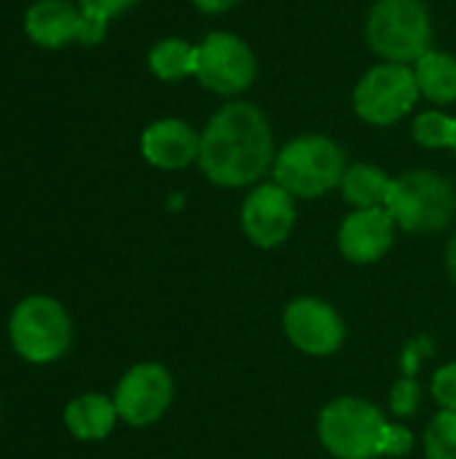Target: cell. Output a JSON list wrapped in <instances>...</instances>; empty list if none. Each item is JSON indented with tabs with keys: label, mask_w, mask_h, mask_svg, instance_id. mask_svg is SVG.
Masks as SVG:
<instances>
[{
	"label": "cell",
	"mask_w": 456,
	"mask_h": 459,
	"mask_svg": "<svg viewBox=\"0 0 456 459\" xmlns=\"http://www.w3.org/2000/svg\"><path fill=\"white\" fill-rule=\"evenodd\" d=\"M239 0H194V5L202 13H226L228 8H234Z\"/></svg>",
	"instance_id": "obj_25"
},
{
	"label": "cell",
	"mask_w": 456,
	"mask_h": 459,
	"mask_svg": "<svg viewBox=\"0 0 456 459\" xmlns=\"http://www.w3.org/2000/svg\"><path fill=\"white\" fill-rule=\"evenodd\" d=\"M282 328L290 344L312 358H328L339 352L347 336L341 315L328 301L312 296L288 304L282 315Z\"/></svg>",
	"instance_id": "obj_10"
},
{
	"label": "cell",
	"mask_w": 456,
	"mask_h": 459,
	"mask_svg": "<svg viewBox=\"0 0 456 459\" xmlns=\"http://www.w3.org/2000/svg\"><path fill=\"white\" fill-rule=\"evenodd\" d=\"M384 210L395 226L411 234L441 231L456 212V191L452 180L430 169H411L392 178V188Z\"/></svg>",
	"instance_id": "obj_5"
},
{
	"label": "cell",
	"mask_w": 456,
	"mask_h": 459,
	"mask_svg": "<svg viewBox=\"0 0 456 459\" xmlns=\"http://www.w3.org/2000/svg\"><path fill=\"white\" fill-rule=\"evenodd\" d=\"M411 134L422 148H430V151L452 148L456 134V118L441 113V110H425L414 118Z\"/></svg>",
	"instance_id": "obj_19"
},
{
	"label": "cell",
	"mask_w": 456,
	"mask_h": 459,
	"mask_svg": "<svg viewBox=\"0 0 456 459\" xmlns=\"http://www.w3.org/2000/svg\"><path fill=\"white\" fill-rule=\"evenodd\" d=\"M199 83L220 97H237L247 91L258 75V59L253 48L234 32H210L196 46Z\"/></svg>",
	"instance_id": "obj_8"
},
{
	"label": "cell",
	"mask_w": 456,
	"mask_h": 459,
	"mask_svg": "<svg viewBox=\"0 0 456 459\" xmlns=\"http://www.w3.org/2000/svg\"><path fill=\"white\" fill-rule=\"evenodd\" d=\"M446 269H449V277L456 282V231L446 247Z\"/></svg>",
	"instance_id": "obj_26"
},
{
	"label": "cell",
	"mask_w": 456,
	"mask_h": 459,
	"mask_svg": "<svg viewBox=\"0 0 456 459\" xmlns=\"http://www.w3.org/2000/svg\"><path fill=\"white\" fill-rule=\"evenodd\" d=\"M296 196L290 191H285L280 183H261L255 186L239 212V223L245 237L261 247V250H271L280 247L296 223Z\"/></svg>",
	"instance_id": "obj_11"
},
{
	"label": "cell",
	"mask_w": 456,
	"mask_h": 459,
	"mask_svg": "<svg viewBox=\"0 0 456 459\" xmlns=\"http://www.w3.org/2000/svg\"><path fill=\"white\" fill-rule=\"evenodd\" d=\"M274 132L253 102H228L207 121L199 145V167L210 183L245 188L274 167Z\"/></svg>",
	"instance_id": "obj_1"
},
{
	"label": "cell",
	"mask_w": 456,
	"mask_h": 459,
	"mask_svg": "<svg viewBox=\"0 0 456 459\" xmlns=\"http://www.w3.org/2000/svg\"><path fill=\"white\" fill-rule=\"evenodd\" d=\"M366 38L384 62L414 65L433 43V19L425 0H376L366 19Z\"/></svg>",
	"instance_id": "obj_3"
},
{
	"label": "cell",
	"mask_w": 456,
	"mask_h": 459,
	"mask_svg": "<svg viewBox=\"0 0 456 459\" xmlns=\"http://www.w3.org/2000/svg\"><path fill=\"white\" fill-rule=\"evenodd\" d=\"M414 449V433L403 425L390 422L384 436V457H406Z\"/></svg>",
	"instance_id": "obj_23"
},
{
	"label": "cell",
	"mask_w": 456,
	"mask_h": 459,
	"mask_svg": "<svg viewBox=\"0 0 456 459\" xmlns=\"http://www.w3.org/2000/svg\"><path fill=\"white\" fill-rule=\"evenodd\" d=\"M202 134L180 118H161L153 121L142 132V156L148 164L159 169H185L199 161Z\"/></svg>",
	"instance_id": "obj_13"
},
{
	"label": "cell",
	"mask_w": 456,
	"mask_h": 459,
	"mask_svg": "<svg viewBox=\"0 0 456 459\" xmlns=\"http://www.w3.org/2000/svg\"><path fill=\"white\" fill-rule=\"evenodd\" d=\"M414 75L419 94L435 105L456 102V56L449 51L430 48L425 56L414 62Z\"/></svg>",
	"instance_id": "obj_17"
},
{
	"label": "cell",
	"mask_w": 456,
	"mask_h": 459,
	"mask_svg": "<svg viewBox=\"0 0 456 459\" xmlns=\"http://www.w3.org/2000/svg\"><path fill=\"white\" fill-rule=\"evenodd\" d=\"M24 30L30 40L46 48H59L73 40L83 43L86 16L67 0H38L24 19Z\"/></svg>",
	"instance_id": "obj_14"
},
{
	"label": "cell",
	"mask_w": 456,
	"mask_h": 459,
	"mask_svg": "<svg viewBox=\"0 0 456 459\" xmlns=\"http://www.w3.org/2000/svg\"><path fill=\"white\" fill-rule=\"evenodd\" d=\"M341 196L347 204H352L355 210H374V207H384L390 188H392V178L376 167V164H349L344 178H341Z\"/></svg>",
	"instance_id": "obj_16"
},
{
	"label": "cell",
	"mask_w": 456,
	"mask_h": 459,
	"mask_svg": "<svg viewBox=\"0 0 456 459\" xmlns=\"http://www.w3.org/2000/svg\"><path fill=\"white\" fill-rule=\"evenodd\" d=\"M118 422V409L113 398L86 393L67 403L65 409V428L78 441H102L113 433Z\"/></svg>",
	"instance_id": "obj_15"
},
{
	"label": "cell",
	"mask_w": 456,
	"mask_h": 459,
	"mask_svg": "<svg viewBox=\"0 0 456 459\" xmlns=\"http://www.w3.org/2000/svg\"><path fill=\"white\" fill-rule=\"evenodd\" d=\"M387 417L379 406L363 398H336L317 420L320 444L336 459H376L384 457Z\"/></svg>",
	"instance_id": "obj_4"
},
{
	"label": "cell",
	"mask_w": 456,
	"mask_h": 459,
	"mask_svg": "<svg viewBox=\"0 0 456 459\" xmlns=\"http://www.w3.org/2000/svg\"><path fill=\"white\" fill-rule=\"evenodd\" d=\"M419 401H422V390L417 385L414 377H403L395 387H392V395H390V409L395 417L406 420L411 417L417 409H419Z\"/></svg>",
	"instance_id": "obj_21"
},
{
	"label": "cell",
	"mask_w": 456,
	"mask_h": 459,
	"mask_svg": "<svg viewBox=\"0 0 456 459\" xmlns=\"http://www.w3.org/2000/svg\"><path fill=\"white\" fill-rule=\"evenodd\" d=\"M419 100V86L411 65L379 62L355 86V113L371 126H390L403 121Z\"/></svg>",
	"instance_id": "obj_7"
},
{
	"label": "cell",
	"mask_w": 456,
	"mask_h": 459,
	"mask_svg": "<svg viewBox=\"0 0 456 459\" xmlns=\"http://www.w3.org/2000/svg\"><path fill=\"white\" fill-rule=\"evenodd\" d=\"M13 350L30 363L59 360L73 342V323L67 309L51 296H30L16 304L8 320Z\"/></svg>",
	"instance_id": "obj_6"
},
{
	"label": "cell",
	"mask_w": 456,
	"mask_h": 459,
	"mask_svg": "<svg viewBox=\"0 0 456 459\" xmlns=\"http://www.w3.org/2000/svg\"><path fill=\"white\" fill-rule=\"evenodd\" d=\"M134 3L137 0H81V11L108 24L113 16H118L121 11L132 8Z\"/></svg>",
	"instance_id": "obj_24"
},
{
	"label": "cell",
	"mask_w": 456,
	"mask_h": 459,
	"mask_svg": "<svg viewBox=\"0 0 456 459\" xmlns=\"http://www.w3.org/2000/svg\"><path fill=\"white\" fill-rule=\"evenodd\" d=\"M172 398V374L161 363H137L121 377L113 403L118 409V420L132 428H148L167 414Z\"/></svg>",
	"instance_id": "obj_9"
},
{
	"label": "cell",
	"mask_w": 456,
	"mask_h": 459,
	"mask_svg": "<svg viewBox=\"0 0 456 459\" xmlns=\"http://www.w3.org/2000/svg\"><path fill=\"white\" fill-rule=\"evenodd\" d=\"M395 221L384 207L355 210L341 221L339 250L352 264H376L395 242Z\"/></svg>",
	"instance_id": "obj_12"
},
{
	"label": "cell",
	"mask_w": 456,
	"mask_h": 459,
	"mask_svg": "<svg viewBox=\"0 0 456 459\" xmlns=\"http://www.w3.org/2000/svg\"><path fill=\"white\" fill-rule=\"evenodd\" d=\"M433 398L441 409L456 411V363H446L433 377Z\"/></svg>",
	"instance_id": "obj_22"
},
{
	"label": "cell",
	"mask_w": 456,
	"mask_h": 459,
	"mask_svg": "<svg viewBox=\"0 0 456 459\" xmlns=\"http://www.w3.org/2000/svg\"><path fill=\"white\" fill-rule=\"evenodd\" d=\"M425 457L456 459V411L441 409L425 430Z\"/></svg>",
	"instance_id": "obj_20"
},
{
	"label": "cell",
	"mask_w": 456,
	"mask_h": 459,
	"mask_svg": "<svg viewBox=\"0 0 456 459\" xmlns=\"http://www.w3.org/2000/svg\"><path fill=\"white\" fill-rule=\"evenodd\" d=\"M148 65L161 81H183L196 73V46L183 38H164L151 48Z\"/></svg>",
	"instance_id": "obj_18"
},
{
	"label": "cell",
	"mask_w": 456,
	"mask_h": 459,
	"mask_svg": "<svg viewBox=\"0 0 456 459\" xmlns=\"http://www.w3.org/2000/svg\"><path fill=\"white\" fill-rule=\"evenodd\" d=\"M452 151H454V156H456V134H454V145H452Z\"/></svg>",
	"instance_id": "obj_27"
},
{
	"label": "cell",
	"mask_w": 456,
	"mask_h": 459,
	"mask_svg": "<svg viewBox=\"0 0 456 459\" xmlns=\"http://www.w3.org/2000/svg\"><path fill=\"white\" fill-rule=\"evenodd\" d=\"M274 183L301 199H317L341 186L347 172L344 148L325 134H301L282 145L274 159Z\"/></svg>",
	"instance_id": "obj_2"
}]
</instances>
